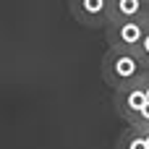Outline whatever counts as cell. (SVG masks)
Listing matches in <instances>:
<instances>
[{
  "mask_svg": "<svg viewBox=\"0 0 149 149\" xmlns=\"http://www.w3.org/2000/svg\"><path fill=\"white\" fill-rule=\"evenodd\" d=\"M149 76V63L139 50L126 47H107L102 58V79L115 92L123 86H136Z\"/></svg>",
  "mask_w": 149,
  "mask_h": 149,
  "instance_id": "obj_1",
  "label": "cell"
},
{
  "mask_svg": "<svg viewBox=\"0 0 149 149\" xmlns=\"http://www.w3.org/2000/svg\"><path fill=\"white\" fill-rule=\"evenodd\" d=\"M149 29V16L147 18H126V21H110L105 26L107 47H126V50H139L141 39Z\"/></svg>",
  "mask_w": 149,
  "mask_h": 149,
  "instance_id": "obj_2",
  "label": "cell"
},
{
  "mask_svg": "<svg viewBox=\"0 0 149 149\" xmlns=\"http://www.w3.org/2000/svg\"><path fill=\"white\" fill-rule=\"evenodd\" d=\"M68 8L86 29H105L110 24V0H68Z\"/></svg>",
  "mask_w": 149,
  "mask_h": 149,
  "instance_id": "obj_3",
  "label": "cell"
},
{
  "mask_svg": "<svg viewBox=\"0 0 149 149\" xmlns=\"http://www.w3.org/2000/svg\"><path fill=\"white\" fill-rule=\"evenodd\" d=\"M147 102H149V100H147V92H144V86H141V84L115 89V94H113L115 115H118L120 120H126V126H131V123L136 120V115L144 110V105H147Z\"/></svg>",
  "mask_w": 149,
  "mask_h": 149,
  "instance_id": "obj_4",
  "label": "cell"
},
{
  "mask_svg": "<svg viewBox=\"0 0 149 149\" xmlns=\"http://www.w3.org/2000/svg\"><path fill=\"white\" fill-rule=\"evenodd\" d=\"M149 0H110V21L126 18H147Z\"/></svg>",
  "mask_w": 149,
  "mask_h": 149,
  "instance_id": "obj_5",
  "label": "cell"
},
{
  "mask_svg": "<svg viewBox=\"0 0 149 149\" xmlns=\"http://www.w3.org/2000/svg\"><path fill=\"white\" fill-rule=\"evenodd\" d=\"M115 149H149L144 131H139L136 126H126V128H123V134L118 136Z\"/></svg>",
  "mask_w": 149,
  "mask_h": 149,
  "instance_id": "obj_6",
  "label": "cell"
},
{
  "mask_svg": "<svg viewBox=\"0 0 149 149\" xmlns=\"http://www.w3.org/2000/svg\"><path fill=\"white\" fill-rule=\"evenodd\" d=\"M131 126H136L139 131H149V102L144 105V110H141V113L136 115V120H134Z\"/></svg>",
  "mask_w": 149,
  "mask_h": 149,
  "instance_id": "obj_7",
  "label": "cell"
},
{
  "mask_svg": "<svg viewBox=\"0 0 149 149\" xmlns=\"http://www.w3.org/2000/svg\"><path fill=\"white\" fill-rule=\"evenodd\" d=\"M139 52H141V58L149 63V29H147V34H144V39H141V47H139Z\"/></svg>",
  "mask_w": 149,
  "mask_h": 149,
  "instance_id": "obj_8",
  "label": "cell"
},
{
  "mask_svg": "<svg viewBox=\"0 0 149 149\" xmlns=\"http://www.w3.org/2000/svg\"><path fill=\"white\" fill-rule=\"evenodd\" d=\"M141 86H144V92H147V100H149V76L141 81Z\"/></svg>",
  "mask_w": 149,
  "mask_h": 149,
  "instance_id": "obj_9",
  "label": "cell"
},
{
  "mask_svg": "<svg viewBox=\"0 0 149 149\" xmlns=\"http://www.w3.org/2000/svg\"><path fill=\"white\" fill-rule=\"evenodd\" d=\"M144 136H147V147H149V131H144Z\"/></svg>",
  "mask_w": 149,
  "mask_h": 149,
  "instance_id": "obj_10",
  "label": "cell"
}]
</instances>
